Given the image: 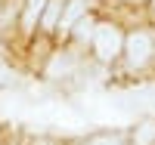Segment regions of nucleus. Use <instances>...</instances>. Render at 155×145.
<instances>
[{
    "label": "nucleus",
    "instance_id": "obj_1",
    "mask_svg": "<svg viewBox=\"0 0 155 145\" xmlns=\"http://www.w3.org/2000/svg\"><path fill=\"white\" fill-rule=\"evenodd\" d=\"M124 49H127V65L130 68H143L155 56V34L152 31H134L124 40Z\"/></svg>",
    "mask_w": 155,
    "mask_h": 145
},
{
    "label": "nucleus",
    "instance_id": "obj_2",
    "mask_svg": "<svg viewBox=\"0 0 155 145\" xmlns=\"http://www.w3.org/2000/svg\"><path fill=\"white\" fill-rule=\"evenodd\" d=\"M121 46H124V37L118 25H96L93 28V49L102 62H112L121 52Z\"/></svg>",
    "mask_w": 155,
    "mask_h": 145
},
{
    "label": "nucleus",
    "instance_id": "obj_3",
    "mask_svg": "<svg viewBox=\"0 0 155 145\" xmlns=\"http://www.w3.org/2000/svg\"><path fill=\"white\" fill-rule=\"evenodd\" d=\"M84 12H87V0H68V3H65V9H62V19H59L62 31L74 28V25H78V19H84Z\"/></svg>",
    "mask_w": 155,
    "mask_h": 145
},
{
    "label": "nucleus",
    "instance_id": "obj_4",
    "mask_svg": "<svg viewBox=\"0 0 155 145\" xmlns=\"http://www.w3.org/2000/svg\"><path fill=\"white\" fill-rule=\"evenodd\" d=\"M74 65H78V62H74V56H68V52H59V56L50 62L47 74H50V77H59V74L65 77V74H71V71H74Z\"/></svg>",
    "mask_w": 155,
    "mask_h": 145
},
{
    "label": "nucleus",
    "instance_id": "obj_5",
    "mask_svg": "<svg viewBox=\"0 0 155 145\" xmlns=\"http://www.w3.org/2000/svg\"><path fill=\"white\" fill-rule=\"evenodd\" d=\"M44 9H47V0H28V3H25V16H22L25 31H31L37 25V19L44 16Z\"/></svg>",
    "mask_w": 155,
    "mask_h": 145
},
{
    "label": "nucleus",
    "instance_id": "obj_6",
    "mask_svg": "<svg viewBox=\"0 0 155 145\" xmlns=\"http://www.w3.org/2000/svg\"><path fill=\"white\" fill-rule=\"evenodd\" d=\"M62 9H65V3H62V0H47V9H44V16H41L44 28H56V22H59V16H62Z\"/></svg>",
    "mask_w": 155,
    "mask_h": 145
},
{
    "label": "nucleus",
    "instance_id": "obj_7",
    "mask_svg": "<svg viewBox=\"0 0 155 145\" xmlns=\"http://www.w3.org/2000/svg\"><path fill=\"white\" fill-rule=\"evenodd\" d=\"M155 142V124H143L137 130V145H152Z\"/></svg>",
    "mask_w": 155,
    "mask_h": 145
},
{
    "label": "nucleus",
    "instance_id": "obj_8",
    "mask_svg": "<svg viewBox=\"0 0 155 145\" xmlns=\"http://www.w3.org/2000/svg\"><path fill=\"white\" fill-rule=\"evenodd\" d=\"M93 28H96V25L90 22V19H78V25H74V37L87 40V37H93Z\"/></svg>",
    "mask_w": 155,
    "mask_h": 145
},
{
    "label": "nucleus",
    "instance_id": "obj_9",
    "mask_svg": "<svg viewBox=\"0 0 155 145\" xmlns=\"http://www.w3.org/2000/svg\"><path fill=\"white\" fill-rule=\"evenodd\" d=\"M84 145H121V136L118 133H106V136H93V139L84 142Z\"/></svg>",
    "mask_w": 155,
    "mask_h": 145
}]
</instances>
